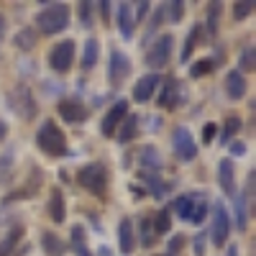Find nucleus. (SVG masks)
Returning <instances> with one entry per match:
<instances>
[{"instance_id": "obj_1", "label": "nucleus", "mask_w": 256, "mask_h": 256, "mask_svg": "<svg viewBox=\"0 0 256 256\" xmlns=\"http://www.w3.org/2000/svg\"><path fill=\"white\" fill-rule=\"evenodd\" d=\"M36 146L44 152L46 156H67V138H64V131L49 118L38 126L36 131Z\"/></svg>"}, {"instance_id": "obj_2", "label": "nucleus", "mask_w": 256, "mask_h": 256, "mask_svg": "<svg viewBox=\"0 0 256 256\" xmlns=\"http://www.w3.org/2000/svg\"><path fill=\"white\" fill-rule=\"evenodd\" d=\"M67 26H70V8L64 3H49L44 10L36 13V31L46 36L67 31Z\"/></svg>"}, {"instance_id": "obj_3", "label": "nucleus", "mask_w": 256, "mask_h": 256, "mask_svg": "<svg viewBox=\"0 0 256 256\" xmlns=\"http://www.w3.org/2000/svg\"><path fill=\"white\" fill-rule=\"evenodd\" d=\"M6 105L24 120H31L36 116V100H34V95H31V90L26 88V84H16L13 90H8Z\"/></svg>"}, {"instance_id": "obj_4", "label": "nucleus", "mask_w": 256, "mask_h": 256, "mask_svg": "<svg viewBox=\"0 0 256 256\" xmlns=\"http://www.w3.org/2000/svg\"><path fill=\"white\" fill-rule=\"evenodd\" d=\"M172 52H174V36L172 34H162L146 52V67L152 72L164 70L169 64V59H172Z\"/></svg>"}, {"instance_id": "obj_5", "label": "nucleus", "mask_w": 256, "mask_h": 256, "mask_svg": "<svg viewBox=\"0 0 256 256\" xmlns=\"http://www.w3.org/2000/svg\"><path fill=\"white\" fill-rule=\"evenodd\" d=\"M77 182H80L84 190H88V192H92V195L102 198L105 190H108V172H105V166L98 164V162L84 164V166L80 169V174H77Z\"/></svg>"}, {"instance_id": "obj_6", "label": "nucleus", "mask_w": 256, "mask_h": 256, "mask_svg": "<svg viewBox=\"0 0 256 256\" xmlns=\"http://www.w3.org/2000/svg\"><path fill=\"white\" fill-rule=\"evenodd\" d=\"M228 233H230V212L226 210V205L218 200L212 205V223H210V241L216 246H226L228 244Z\"/></svg>"}, {"instance_id": "obj_7", "label": "nucleus", "mask_w": 256, "mask_h": 256, "mask_svg": "<svg viewBox=\"0 0 256 256\" xmlns=\"http://www.w3.org/2000/svg\"><path fill=\"white\" fill-rule=\"evenodd\" d=\"M46 62H49L52 72L64 74V72L72 67V62H74V41H72V38H64V41H59V44H54V46L49 49Z\"/></svg>"}, {"instance_id": "obj_8", "label": "nucleus", "mask_w": 256, "mask_h": 256, "mask_svg": "<svg viewBox=\"0 0 256 256\" xmlns=\"http://www.w3.org/2000/svg\"><path fill=\"white\" fill-rule=\"evenodd\" d=\"M172 148H174L177 162H182V164H190L192 159L198 156V144H195V138H192L190 128H184V126H177L174 128V134H172Z\"/></svg>"}, {"instance_id": "obj_9", "label": "nucleus", "mask_w": 256, "mask_h": 256, "mask_svg": "<svg viewBox=\"0 0 256 256\" xmlns=\"http://www.w3.org/2000/svg\"><path fill=\"white\" fill-rule=\"evenodd\" d=\"M159 84H162V74L159 72H148L141 80H136L134 84V102L144 105L154 98V92H159Z\"/></svg>"}, {"instance_id": "obj_10", "label": "nucleus", "mask_w": 256, "mask_h": 256, "mask_svg": "<svg viewBox=\"0 0 256 256\" xmlns=\"http://www.w3.org/2000/svg\"><path fill=\"white\" fill-rule=\"evenodd\" d=\"M126 116H128V100H116V105H110V110L105 113V118H102V123H100L102 136H105V138H113L116 131H118V126H120V120H123Z\"/></svg>"}, {"instance_id": "obj_11", "label": "nucleus", "mask_w": 256, "mask_h": 256, "mask_svg": "<svg viewBox=\"0 0 256 256\" xmlns=\"http://www.w3.org/2000/svg\"><path fill=\"white\" fill-rule=\"evenodd\" d=\"M128 74H131V59H128L120 49H110V62H108V80L113 84H120Z\"/></svg>"}, {"instance_id": "obj_12", "label": "nucleus", "mask_w": 256, "mask_h": 256, "mask_svg": "<svg viewBox=\"0 0 256 256\" xmlns=\"http://www.w3.org/2000/svg\"><path fill=\"white\" fill-rule=\"evenodd\" d=\"M56 113H59V118L64 120V123H82L84 118H88L90 113H88V108L77 100V98H72V100H62L59 102V108H56Z\"/></svg>"}, {"instance_id": "obj_13", "label": "nucleus", "mask_w": 256, "mask_h": 256, "mask_svg": "<svg viewBox=\"0 0 256 256\" xmlns=\"http://www.w3.org/2000/svg\"><path fill=\"white\" fill-rule=\"evenodd\" d=\"M116 20H118V28H120V36L126 41L134 38V31H136V16H134V3H118V10H116Z\"/></svg>"}, {"instance_id": "obj_14", "label": "nucleus", "mask_w": 256, "mask_h": 256, "mask_svg": "<svg viewBox=\"0 0 256 256\" xmlns=\"http://www.w3.org/2000/svg\"><path fill=\"white\" fill-rule=\"evenodd\" d=\"M218 182L220 190L226 192L228 198H236V166H233V159H220L218 164Z\"/></svg>"}, {"instance_id": "obj_15", "label": "nucleus", "mask_w": 256, "mask_h": 256, "mask_svg": "<svg viewBox=\"0 0 256 256\" xmlns=\"http://www.w3.org/2000/svg\"><path fill=\"white\" fill-rule=\"evenodd\" d=\"M118 248L120 254H134L136 248V230H134V220L131 218H123L118 223Z\"/></svg>"}, {"instance_id": "obj_16", "label": "nucleus", "mask_w": 256, "mask_h": 256, "mask_svg": "<svg viewBox=\"0 0 256 256\" xmlns=\"http://www.w3.org/2000/svg\"><path fill=\"white\" fill-rule=\"evenodd\" d=\"M46 210H49V218H52L56 226L67 220V202H64V192H62L59 187H52V195H49Z\"/></svg>"}, {"instance_id": "obj_17", "label": "nucleus", "mask_w": 256, "mask_h": 256, "mask_svg": "<svg viewBox=\"0 0 256 256\" xmlns=\"http://www.w3.org/2000/svg\"><path fill=\"white\" fill-rule=\"evenodd\" d=\"M246 90H248V84H246V77L241 72L233 70V72L226 74V95L230 100H241L246 95Z\"/></svg>"}, {"instance_id": "obj_18", "label": "nucleus", "mask_w": 256, "mask_h": 256, "mask_svg": "<svg viewBox=\"0 0 256 256\" xmlns=\"http://www.w3.org/2000/svg\"><path fill=\"white\" fill-rule=\"evenodd\" d=\"M138 164H141L144 172H159V169H162L159 148H156V146H144L141 154H138Z\"/></svg>"}, {"instance_id": "obj_19", "label": "nucleus", "mask_w": 256, "mask_h": 256, "mask_svg": "<svg viewBox=\"0 0 256 256\" xmlns=\"http://www.w3.org/2000/svg\"><path fill=\"white\" fill-rule=\"evenodd\" d=\"M98 59H100V41L98 38H88L84 41V52H82V62H80V67L84 70V72H90L95 64H98Z\"/></svg>"}, {"instance_id": "obj_20", "label": "nucleus", "mask_w": 256, "mask_h": 256, "mask_svg": "<svg viewBox=\"0 0 256 256\" xmlns=\"http://www.w3.org/2000/svg\"><path fill=\"white\" fill-rule=\"evenodd\" d=\"M70 246H72V254L74 256H92L90 254V248H88V236H84V228L77 223V226H72V230H70Z\"/></svg>"}, {"instance_id": "obj_21", "label": "nucleus", "mask_w": 256, "mask_h": 256, "mask_svg": "<svg viewBox=\"0 0 256 256\" xmlns=\"http://www.w3.org/2000/svg\"><path fill=\"white\" fill-rule=\"evenodd\" d=\"M233 223H236L238 230H246L248 228V208H246V195L236 192L233 198Z\"/></svg>"}, {"instance_id": "obj_22", "label": "nucleus", "mask_w": 256, "mask_h": 256, "mask_svg": "<svg viewBox=\"0 0 256 256\" xmlns=\"http://www.w3.org/2000/svg\"><path fill=\"white\" fill-rule=\"evenodd\" d=\"M41 248H44L46 256H64V251H67V244H64L56 233H44L41 236Z\"/></svg>"}, {"instance_id": "obj_23", "label": "nucleus", "mask_w": 256, "mask_h": 256, "mask_svg": "<svg viewBox=\"0 0 256 256\" xmlns=\"http://www.w3.org/2000/svg\"><path fill=\"white\" fill-rule=\"evenodd\" d=\"M208 212H210V205H208V200H205V195L202 192H198L195 195V202H192V208H190V216H187V223H202L205 218H208Z\"/></svg>"}, {"instance_id": "obj_24", "label": "nucleus", "mask_w": 256, "mask_h": 256, "mask_svg": "<svg viewBox=\"0 0 256 256\" xmlns=\"http://www.w3.org/2000/svg\"><path fill=\"white\" fill-rule=\"evenodd\" d=\"M138 177L148 184V192H152V195H154L156 200H162V198L166 195V192H169V184H164V182L159 180V174H156V172H144V169H141Z\"/></svg>"}, {"instance_id": "obj_25", "label": "nucleus", "mask_w": 256, "mask_h": 256, "mask_svg": "<svg viewBox=\"0 0 256 256\" xmlns=\"http://www.w3.org/2000/svg\"><path fill=\"white\" fill-rule=\"evenodd\" d=\"M136 131H138V118L136 116H131L128 113L123 120H120V126H118V131H116V138L120 141V144H128L134 136H136Z\"/></svg>"}, {"instance_id": "obj_26", "label": "nucleus", "mask_w": 256, "mask_h": 256, "mask_svg": "<svg viewBox=\"0 0 256 256\" xmlns=\"http://www.w3.org/2000/svg\"><path fill=\"white\" fill-rule=\"evenodd\" d=\"M138 233H141V246L144 248H152L154 246V241H156V230H154V220H152V216H141V220H138Z\"/></svg>"}, {"instance_id": "obj_27", "label": "nucleus", "mask_w": 256, "mask_h": 256, "mask_svg": "<svg viewBox=\"0 0 256 256\" xmlns=\"http://www.w3.org/2000/svg\"><path fill=\"white\" fill-rule=\"evenodd\" d=\"M216 67H218V62L212 59V56H202V59H195L190 64V77L192 80H198V77H205V74H210V72H216Z\"/></svg>"}, {"instance_id": "obj_28", "label": "nucleus", "mask_w": 256, "mask_h": 256, "mask_svg": "<svg viewBox=\"0 0 256 256\" xmlns=\"http://www.w3.org/2000/svg\"><path fill=\"white\" fill-rule=\"evenodd\" d=\"M38 41V34L36 28H20L16 36H13V46H18L20 52H31Z\"/></svg>"}, {"instance_id": "obj_29", "label": "nucleus", "mask_w": 256, "mask_h": 256, "mask_svg": "<svg viewBox=\"0 0 256 256\" xmlns=\"http://www.w3.org/2000/svg\"><path fill=\"white\" fill-rule=\"evenodd\" d=\"M241 131V118L238 116H230V118H226V123H223V128H218V141L220 144H230L233 141V136H236Z\"/></svg>"}, {"instance_id": "obj_30", "label": "nucleus", "mask_w": 256, "mask_h": 256, "mask_svg": "<svg viewBox=\"0 0 256 256\" xmlns=\"http://www.w3.org/2000/svg\"><path fill=\"white\" fill-rule=\"evenodd\" d=\"M20 236H24V228H13V230H8L6 233V238L0 241V256H13L16 254V246H18V241H20Z\"/></svg>"}, {"instance_id": "obj_31", "label": "nucleus", "mask_w": 256, "mask_h": 256, "mask_svg": "<svg viewBox=\"0 0 256 256\" xmlns=\"http://www.w3.org/2000/svg\"><path fill=\"white\" fill-rule=\"evenodd\" d=\"M195 195H198V192H184V195H180V198L174 200L172 210H174V216H177V218L187 220V216H190V208H192V202H195Z\"/></svg>"}, {"instance_id": "obj_32", "label": "nucleus", "mask_w": 256, "mask_h": 256, "mask_svg": "<svg viewBox=\"0 0 256 256\" xmlns=\"http://www.w3.org/2000/svg\"><path fill=\"white\" fill-rule=\"evenodd\" d=\"M180 88V84L174 82V80H166L164 82V88H162V92H159V105H162V108H174V105H177V98H174V90Z\"/></svg>"}, {"instance_id": "obj_33", "label": "nucleus", "mask_w": 256, "mask_h": 256, "mask_svg": "<svg viewBox=\"0 0 256 256\" xmlns=\"http://www.w3.org/2000/svg\"><path fill=\"white\" fill-rule=\"evenodd\" d=\"M220 10H223V3H210V6H208V20H205V31H208L210 36H216V34H218Z\"/></svg>"}, {"instance_id": "obj_34", "label": "nucleus", "mask_w": 256, "mask_h": 256, "mask_svg": "<svg viewBox=\"0 0 256 256\" xmlns=\"http://www.w3.org/2000/svg\"><path fill=\"white\" fill-rule=\"evenodd\" d=\"M256 70V49L254 46H246L244 52H241V56H238V67H236V72H254Z\"/></svg>"}, {"instance_id": "obj_35", "label": "nucleus", "mask_w": 256, "mask_h": 256, "mask_svg": "<svg viewBox=\"0 0 256 256\" xmlns=\"http://www.w3.org/2000/svg\"><path fill=\"white\" fill-rule=\"evenodd\" d=\"M200 34H202V28L200 26H192L190 28V34H187V41H184V46H182V54H180V59L182 62H190V56H192V46L200 41Z\"/></svg>"}, {"instance_id": "obj_36", "label": "nucleus", "mask_w": 256, "mask_h": 256, "mask_svg": "<svg viewBox=\"0 0 256 256\" xmlns=\"http://www.w3.org/2000/svg\"><path fill=\"white\" fill-rule=\"evenodd\" d=\"M154 220V230L156 233H169L172 230V216H169V210H159L156 216H152Z\"/></svg>"}, {"instance_id": "obj_37", "label": "nucleus", "mask_w": 256, "mask_h": 256, "mask_svg": "<svg viewBox=\"0 0 256 256\" xmlns=\"http://www.w3.org/2000/svg\"><path fill=\"white\" fill-rule=\"evenodd\" d=\"M169 13V20H172V24H180V20H182V16H184V3H182V0H174V3H166L164 6Z\"/></svg>"}, {"instance_id": "obj_38", "label": "nucleus", "mask_w": 256, "mask_h": 256, "mask_svg": "<svg viewBox=\"0 0 256 256\" xmlns=\"http://www.w3.org/2000/svg\"><path fill=\"white\" fill-rule=\"evenodd\" d=\"M254 3H236V6H233V18H236V20H244V18H248L251 13H254Z\"/></svg>"}, {"instance_id": "obj_39", "label": "nucleus", "mask_w": 256, "mask_h": 256, "mask_svg": "<svg viewBox=\"0 0 256 256\" xmlns=\"http://www.w3.org/2000/svg\"><path fill=\"white\" fill-rule=\"evenodd\" d=\"M92 10L95 6L92 3H80V20H82V26H92Z\"/></svg>"}, {"instance_id": "obj_40", "label": "nucleus", "mask_w": 256, "mask_h": 256, "mask_svg": "<svg viewBox=\"0 0 256 256\" xmlns=\"http://www.w3.org/2000/svg\"><path fill=\"white\" fill-rule=\"evenodd\" d=\"M216 134H218V126L212 123V120L202 126V141H205V144H212V138H216Z\"/></svg>"}, {"instance_id": "obj_41", "label": "nucleus", "mask_w": 256, "mask_h": 256, "mask_svg": "<svg viewBox=\"0 0 256 256\" xmlns=\"http://www.w3.org/2000/svg\"><path fill=\"white\" fill-rule=\"evenodd\" d=\"M182 246H184V238L180 236V233H174V238L169 241V254H166V256H177Z\"/></svg>"}, {"instance_id": "obj_42", "label": "nucleus", "mask_w": 256, "mask_h": 256, "mask_svg": "<svg viewBox=\"0 0 256 256\" xmlns=\"http://www.w3.org/2000/svg\"><path fill=\"white\" fill-rule=\"evenodd\" d=\"M205 236L208 233H198L195 241H192V248H195V256H202L205 254Z\"/></svg>"}, {"instance_id": "obj_43", "label": "nucleus", "mask_w": 256, "mask_h": 256, "mask_svg": "<svg viewBox=\"0 0 256 256\" xmlns=\"http://www.w3.org/2000/svg\"><path fill=\"white\" fill-rule=\"evenodd\" d=\"M230 154L233 156H244L246 154V144L238 138V141H230Z\"/></svg>"}, {"instance_id": "obj_44", "label": "nucleus", "mask_w": 256, "mask_h": 256, "mask_svg": "<svg viewBox=\"0 0 256 256\" xmlns=\"http://www.w3.org/2000/svg\"><path fill=\"white\" fill-rule=\"evenodd\" d=\"M148 8H152L148 3H136V6H134V16H136V20H138V18H144V16L148 13Z\"/></svg>"}, {"instance_id": "obj_45", "label": "nucleus", "mask_w": 256, "mask_h": 256, "mask_svg": "<svg viewBox=\"0 0 256 256\" xmlns=\"http://www.w3.org/2000/svg\"><path fill=\"white\" fill-rule=\"evenodd\" d=\"M95 8H100V13H102V18L108 20V16H110V3H98Z\"/></svg>"}, {"instance_id": "obj_46", "label": "nucleus", "mask_w": 256, "mask_h": 256, "mask_svg": "<svg viewBox=\"0 0 256 256\" xmlns=\"http://www.w3.org/2000/svg\"><path fill=\"white\" fill-rule=\"evenodd\" d=\"M6 136H8V123L0 118V141H6Z\"/></svg>"}, {"instance_id": "obj_47", "label": "nucleus", "mask_w": 256, "mask_h": 256, "mask_svg": "<svg viewBox=\"0 0 256 256\" xmlns=\"http://www.w3.org/2000/svg\"><path fill=\"white\" fill-rule=\"evenodd\" d=\"M6 31H8V26H6V18H3V13H0V41L6 38Z\"/></svg>"}, {"instance_id": "obj_48", "label": "nucleus", "mask_w": 256, "mask_h": 256, "mask_svg": "<svg viewBox=\"0 0 256 256\" xmlns=\"http://www.w3.org/2000/svg\"><path fill=\"white\" fill-rule=\"evenodd\" d=\"M128 190H131V195H134V198H144V190H141L138 184H131Z\"/></svg>"}, {"instance_id": "obj_49", "label": "nucleus", "mask_w": 256, "mask_h": 256, "mask_svg": "<svg viewBox=\"0 0 256 256\" xmlns=\"http://www.w3.org/2000/svg\"><path fill=\"white\" fill-rule=\"evenodd\" d=\"M228 256H238V246H236V244L228 246Z\"/></svg>"}, {"instance_id": "obj_50", "label": "nucleus", "mask_w": 256, "mask_h": 256, "mask_svg": "<svg viewBox=\"0 0 256 256\" xmlns=\"http://www.w3.org/2000/svg\"><path fill=\"white\" fill-rule=\"evenodd\" d=\"M98 254H100V256H110V248H108V246H100Z\"/></svg>"}]
</instances>
